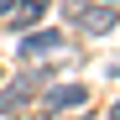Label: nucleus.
I'll return each instance as SVG.
<instances>
[{"label": "nucleus", "mask_w": 120, "mask_h": 120, "mask_svg": "<svg viewBox=\"0 0 120 120\" xmlns=\"http://www.w3.org/2000/svg\"><path fill=\"white\" fill-rule=\"evenodd\" d=\"M73 26L78 31H89V37H105V31H115V5H105V0H99V5H84V0H73Z\"/></svg>", "instance_id": "f257e3e1"}, {"label": "nucleus", "mask_w": 120, "mask_h": 120, "mask_svg": "<svg viewBox=\"0 0 120 120\" xmlns=\"http://www.w3.org/2000/svg\"><path fill=\"white\" fill-rule=\"evenodd\" d=\"M31 94H37V78H16V84L0 94V120H5V115H16V110L31 99Z\"/></svg>", "instance_id": "f03ea898"}, {"label": "nucleus", "mask_w": 120, "mask_h": 120, "mask_svg": "<svg viewBox=\"0 0 120 120\" xmlns=\"http://www.w3.org/2000/svg\"><path fill=\"white\" fill-rule=\"evenodd\" d=\"M84 89L78 84H57V89H47V110H73V105H84Z\"/></svg>", "instance_id": "7ed1b4c3"}, {"label": "nucleus", "mask_w": 120, "mask_h": 120, "mask_svg": "<svg viewBox=\"0 0 120 120\" xmlns=\"http://www.w3.org/2000/svg\"><path fill=\"white\" fill-rule=\"evenodd\" d=\"M57 42H63L57 31H31L26 42H21V57H42V52H57Z\"/></svg>", "instance_id": "20e7f679"}, {"label": "nucleus", "mask_w": 120, "mask_h": 120, "mask_svg": "<svg viewBox=\"0 0 120 120\" xmlns=\"http://www.w3.org/2000/svg\"><path fill=\"white\" fill-rule=\"evenodd\" d=\"M47 5H52V0H16V11H11V21H16V26H26V21H37V16H42Z\"/></svg>", "instance_id": "39448f33"}, {"label": "nucleus", "mask_w": 120, "mask_h": 120, "mask_svg": "<svg viewBox=\"0 0 120 120\" xmlns=\"http://www.w3.org/2000/svg\"><path fill=\"white\" fill-rule=\"evenodd\" d=\"M11 11H16V0H0V16H11Z\"/></svg>", "instance_id": "423d86ee"}, {"label": "nucleus", "mask_w": 120, "mask_h": 120, "mask_svg": "<svg viewBox=\"0 0 120 120\" xmlns=\"http://www.w3.org/2000/svg\"><path fill=\"white\" fill-rule=\"evenodd\" d=\"M110 120H120V105H115V110H110Z\"/></svg>", "instance_id": "0eeeda50"}, {"label": "nucleus", "mask_w": 120, "mask_h": 120, "mask_svg": "<svg viewBox=\"0 0 120 120\" xmlns=\"http://www.w3.org/2000/svg\"><path fill=\"white\" fill-rule=\"evenodd\" d=\"M105 5H115V0H105Z\"/></svg>", "instance_id": "6e6552de"}]
</instances>
